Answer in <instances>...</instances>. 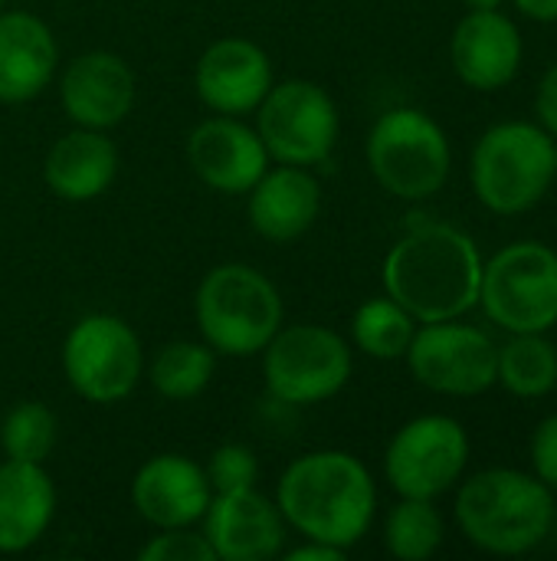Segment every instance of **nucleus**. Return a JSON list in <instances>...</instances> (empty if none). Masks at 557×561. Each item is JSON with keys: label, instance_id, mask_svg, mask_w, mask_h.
<instances>
[{"label": "nucleus", "instance_id": "1", "mask_svg": "<svg viewBox=\"0 0 557 561\" xmlns=\"http://www.w3.org/2000/svg\"><path fill=\"white\" fill-rule=\"evenodd\" d=\"M483 256L453 224H414L384 256V289L417 322H446L479 302Z\"/></svg>", "mask_w": 557, "mask_h": 561}, {"label": "nucleus", "instance_id": "2", "mask_svg": "<svg viewBox=\"0 0 557 561\" xmlns=\"http://www.w3.org/2000/svg\"><path fill=\"white\" fill-rule=\"evenodd\" d=\"M276 506L302 539L348 552L358 546L378 513V490L368 467L345 450H312L286 467L276 486Z\"/></svg>", "mask_w": 557, "mask_h": 561}, {"label": "nucleus", "instance_id": "3", "mask_svg": "<svg viewBox=\"0 0 557 561\" xmlns=\"http://www.w3.org/2000/svg\"><path fill=\"white\" fill-rule=\"evenodd\" d=\"M456 523L483 552L525 556L548 539L555 526V500L535 473L496 467L463 483L456 496Z\"/></svg>", "mask_w": 557, "mask_h": 561}, {"label": "nucleus", "instance_id": "4", "mask_svg": "<svg viewBox=\"0 0 557 561\" xmlns=\"http://www.w3.org/2000/svg\"><path fill=\"white\" fill-rule=\"evenodd\" d=\"M194 316L204 342L227 358H253L282 325V296L246 263L213 266L194 296Z\"/></svg>", "mask_w": 557, "mask_h": 561}, {"label": "nucleus", "instance_id": "5", "mask_svg": "<svg viewBox=\"0 0 557 561\" xmlns=\"http://www.w3.org/2000/svg\"><path fill=\"white\" fill-rule=\"evenodd\" d=\"M555 181V141L542 125H492L473 148V191L492 214L532 210Z\"/></svg>", "mask_w": 557, "mask_h": 561}, {"label": "nucleus", "instance_id": "6", "mask_svg": "<svg viewBox=\"0 0 557 561\" xmlns=\"http://www.w3.org/2000/svg\"><path fill=\"white\" fill-rule=\"evenodd\" d=\"M453 151L446 131L420 108L384 112L368 135V168L401 201H427L450 178Z\"/></svg>", "mask_w": 557, "mask_h": 561}, {"label": "nucleus", "instance_id": "7", "mask_svg": "<svg viewBox=\"0 0 557 561\" xmlns=\"http://www.w3.org/2000/svg\"><path fill=\"white\" fill-rule=\"evenodd\" d=\"M263 355L266 391L289 408H312L335 398L351 378V348L328 325H279Z\"/></svg>", "mask_w": 557, "mask_h": 561}, {"label": "nucleus", "instance_id": "8", "mask_svg": "<svg viewBox=\"0 0 557 561\" xmlns=\"http://www.w3.org/2000/svg\"><path fill=\"white\" fill-rule=\"evenodd\" d=\"M479 306L506 332H548L557 325V253L538 240L502 247L483 263Z\"/></svg>", "mask_w": 557, "mask_h": 561}, {"label": "nucleus", "instance_id": "9", "mask_svg": "<svg viewBox=\"0 0 557 561\" xmlns=\"http://www.w3.org/2000/svg\"><path fill=\"white\" fill-rule=\"evenodd\" d=\"M144 371V352L135 329L108 312L79 319L62 342V375L89 404L125 401Z\"/></svg>", "mask_w": 557, "mask_h": 561}, {"label": "nucleus", "instance_id": "10", "mask_svg": "<svg viewBox=\"0 0 557 561\" xmlns=\"http://www.w3.org/2000/svg\"><path fill=\"white\" fill-rule=\"evenodd\" d=\"M256 131L269 161L315 168L335 151L341 118L335 99L312 79L272 82L256 108Z\"/></svg>", "mask_w": 557, "mask_h": 561}, {"label": "nucleus", "instance_id": "11", "mask_svg": "<svg viewBox=\"0 0 557 561\" xmlns=\"http://www.w3.org/2000/svg\"><path fill=\"white\" fill-rule=\"evenodd\" d=\"M469 463V437L456 417L423 414L407 421L387 444L384 477L397 496L437 500L453 490Z\"/></svg>", "mask_w": 557, "mask_h": 561}, {"label": "nucleus", "instance_id": "12", "mask_svg": "<svg viewBox=\"0 0 557 561\" xmlns=\"http://www.w3.org/2000/svg\"><path fill=\"white\" fill-rule=\"evenodd\" d=\"M404 358L417 385L450 398H473L499 381V345L483 329L456 319L423 322Z\"/></svg>", "mask_w": 557, "mask_h": 561}, {"label": "nucleus", "instance_id": "13", "mask_svg": "<svg viewBox=\"0 0 557 561\" xmlns=\"http://www.w3.org/2000/svg\"><path fill=\"white\" fill-rule=\"evenodd\" d=\"M204 536L220 561H272L286 546V519L276 500L256 486L213 493L204 513Z\"/></svg>", "mask_w": 557, "mask_h": 561}, {"label": "nucleus", "instance_id": "14", "mask_svg": "<svg viewBox=\"0 0 557 561\" xmlns=\"http://www.w3.org/2000/svg\"><path fill=\"white\" fill-rule=\"evenodd\" d=\"M135 95H138V82L131 66L108 49H92L76 56L59 76L62 112L79 128L108 131L121 125L135 108Z\"/></svg>", "mask_w": 557, "mask_h": 561}, {"label": "nucleus", "instance_id": "15", "mask_svg": "<svg viewBox=\"0 0 557 561\" xmlns=\"http://www.w3.org/2000/svg\"><path fill=\"white\" fill-rule=\"evenodd\" d=\"M200 102L217 115H250L272 89V62L266 49L243 36L210 43L194 69Z\"/></svg>", "mask_w": 557, "mask_h": 561}, {"label": "nucleus", "instance_id": "16", "mask_svg": "<svg viewBox=\"0 0 557 561\" xmlns=\"http://www.w3.org/2000/svg\"><path fill=\"white\" fill-rule=\"evenodd\" d=\"M190 171L217 194H246L269 168L266 145L256 128L236 115H213L187 135Z\"/></svg>", "mask_w": 557, "mask_h": 561}, {"label": "nucleus", "instance_id": "17", "mask_svg": "<svg viewBox=\"0 0 557 561\" xmlns=\"http://www.w3.org/2000/svg\"><path fill=\"white\" fill-rule=\"evenodd\" d=\"M213 500L200 463L181 454H158L144 460L131 480V506L154 529L197 526Z\"/></svg>", "mask_w": 557, "mask_h": 561}, {"label": "nucleus", "instance_id": "18", "mask_svg": "<svg viewBox=\"0 0 557 561\" xmlns=\"http://www.w3.org/2000/svg\"><path fill=\"white\" fill-rule=\"evenodd\" d=\"M450 59L469 89H502L522 66V33L499 10H469L453 30Z\"/></svg>", "mask_w": 557, "mask_h": 561}, {"label": "nucleus", "instance_id": "19", "mask_svg": "<svg viewBox=\"0 0 557 561\" xmlns=\"http://www.w3.org/2000/svg\"><path fill=\"white\" fill-rule=\"evenodd\" d=\"M246 214L253 230L272 243H292L312 230L322 210V187L309 168L279 164L246 191Z\"/></svg>", "mask_w": 557, "mask_h": 561}, {"label": "nucleus", "instance_id": "20", "mask_svg": "<svg viewBox=\"0 0 557 561\" xmlns=\"http://www.w3.org/2000/svg\"><path fill=\"white\" fill-rule=\"evenodd\" d=\"M59 46L53 30L26 10H0V102L36 99L56 76Z\"/></svg>", "mask_w": 557, "mask_h": 561}, {"label": "nucleus", "instance_id": "21", "mask_svg": "<svg viewBox=\"0 0 557 561\" xmlns=\"http://www.w3.org/2000/svg\"><path fill=\"white\" fill-rule=\"evenodd\" d=\"M118 174V148L108 141L105 131L95 128H72L53 148L43 161V181L46 187L69 204H85L102 197Z\"/></svg>", "mask_w": 557, "mask_h": 561}, {"label": "nucleus", "instance_id": "22", "mask_svg": "<svg viewBox=\"0 0 557 561\" xmlns=\"http://www.w3.org/2000/svg\"><path fill=\"white\" fill-rule=\"evenodd\" d=\"M56 519V486L43 463L7 460L0 467V552L20 556Z\"/></svg>", "mask_w": 557, "mask_h": 561}, {"label": "nucleus", "instance_id": "23", "mask_svg": "<svg viewBox=\"0 0 557 561\" xmlns=\"http://www.w3.org/2000/svg\"><path fill=\"white\" fill-rule=\"evenodd\" d=\"M499 385L515 398H545L557 388V348L545 332H519L499 348Z\"/></svg>", "mask_w": 557, "mask_h": 561}, {"label": "nucleus", "instance_id": "24", "mask_svg": "<svg viewBox=\"0 0 557 561\" xmlns=\"http://www.w3.org/2000/svg\"><path fill=\"white\" fill-rule=\"evenodd\" d=\"M217 371V352L207 342H171L148 368L151 388L167 401H190L207 391Z\"/></svg>", "mask_w": 557, "mask_h": 561}, {"label": "nucleus", "instance_id": "25", "mask_svg": "<svg viewBox=\"0 0 557 561\" xmlns=\"http://www.w3.org/2000/svg\"><path fill=\"white\" fill-rule=\"evenodd\" d=\"M414 332H417V319L401 302H394L391 296L361 302L355 319H351L355 345L378 362L404 358L410 342H414Z\"/></svg>", "mask_w": 557, "mask_h": 561}, {"label": "nucleus", "instance_id": "26", "mask_svg": "<svg viewBox=\"0 0 557 561\" xmlns=\"http://www.w3.org/2000/svg\"><path fill=\"white\" fill-rule=\"evenodd\" d=\"M443 536H446L443 516L437 513L433 500L401 496V503L387 513L384 523V546L401 561H427L430 556H437Z\"/></svg>", "mask_w": 557, "mask_h": 561}, {"label": "nucleus", "instance_id": "27", "mask_svg": "<svg viewBox=\"0 0 557 561\" xmlns=\"http://www.w3.org/2000/svg\"><path fill=\"white\" fill-rule=\"evenodd\" d=\"M59 437L56 414L39 401H20L0 424V447L7 460L46 463Z\"/></svg>", "mask_w": 557, "mask_h": 561}, {"label": "nucleus", "instance_id": "28", "mask_svg": "<svg viewBox=\"0 0 557 561\" xmlns=\"http://www.w3.org/2000/svg\"><path fill=\"white\" fill-rule=\"evenodd\" d=\"M204 473H207L213 493L250 490L259 480V460L246 444H223L210 454Z\"/></svg>", "mask_w": 557, "mask_h": 561}, {"label": "nucleus", "instance_id": "29", "mask_svg": "<svg viewBox=\"0 0 557 561\" xmlns=\"http://www.w3.org/2000/svg\"><path fill=\"white\" fill-rule=\"evenodd\" d=\"M141 561H217L210 542L204 533H194L190 526L184 529H158V536H151L141 552Z\"/></svg>", "mask_w": 557, "mask_h": 561}, {"label": "nucleus", "instance_id": "30", "mask_svg": "<svg viewBox=\"0 0 557 561\" xmlns=\"http://www.w3.org/2000/svg\"><path fill=\"white\" fill-rule=\"evenodd\" d=\"M532 470L548 490H557V414L545 417L532 434Z\"/></svg>", "mask_w": 557, "mask_h": 561}, {"label": "nucleus", "instance_id": "31", "mask_svg": "<svg viewBox=\"0 0 557 561\" xmlns=\"http://www.w3.org/2000/svg\"><path fill=\"white\" fill-rule=\"evenodd\" d=\"M535 112H538V122L542 128L557 138V62L542 76L538 82V92H535Z\"/></svg>", "mask_w": 557, "mask_h": 561}, {"label": "nucleus", "instance_id": "32", "mask_svg": "<svg viewBox=\"0 0 557 561\" xmlns=\"http://www.w3.org/2000/svg\"><path fill=\"white\" fill-rule=\"evenodd\" d=\"M286 559L289 561H338V559H345V552H341V549H335V546H325V542H312V539H305L299 549H289V552H286Z\"/></svg>", "mask_w": 557, "mask_h": 561}, {"label": "nucleus", "instance_id": "33", "mask_svg": "<svg viewBox=\"0 0 557 561\" xmlns=\"http://www.w3.org/2000/svg\"><path fill=\"white\" fill-rule=\"evenodd\" d=\"M515 7L538 23H557V0H515Z\"/></svg>", "mask_w": 557, "mask_h": 561}, {"label": "nucleus", "instance_id": "34", "mask_svg": "<svg viewBox=\"0 0 557 561\" xmlns=\"http://www.w3.org/2000/svg\"><path fill=\"white\" fill-rule=\"evenodd\" d=\"M469 3V10H499L506 0H466Z\"/></svg>", "mask_w": 557, "mask_h": 561}, {"label": "nucleus", "instance_id": "35", "mask_svg": "<svg viewBox=\"0 0 557 561\" xmlns=\"http://www.w3.org/2000/svg\"><path fill=\"white\" fill-rule=\"evenodd\" d=\"M552 529H555V533H557V506H555V526H552Z\"/></svg>", "mask_w": 557, "mask_h": 561}, {"label": "nucleus", "instance_id": "36", "mask_svg": "<svg viewBox=\"0 0 557 561\" xmlns=\"http://www.w3.org/2000/svg\"><path fill=\"white\" fill-rule=\"evenodd\" d=\"M555 174H557V145H555Z\"/></svg>", "mask_w": 557, "mask_h": 561}, {"label": "nucleus", "instance_id": "37", "mask_svg": "<svg viewBox=\"0 0 557 561\" xmlns=\"http://www.w3.org/2000/svg\"><path fill=\"white\" fill-rule=\"evenodd\" d=\"M3 3H7V0H0V10H3Z\"/></svg>", "mask_w": 557, "mask_h": 561}]
</instances>
